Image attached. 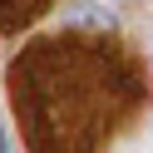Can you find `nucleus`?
<instances>
[{
    "label": "nucleus",
    "instance_id": "3",
    "mask_svg": "<svg viewBox=\"0 0 153 153\" xmlns=\"http://www.w3.org/2000/svg\"><path fill=\"white\" fill-rule=\"evenodd\" d=\"M0 153H10V138H5V128H0Z\"/></svg>",
    "mask_w": 153,
    "mask_h": 153
},
{
    "label": "nucleus",
    "instance_id": "1",
    "mask_svg": "<svg viewBox=\"0 0 153 153\" xmlns=\"http://www.w3.org/2000/svg\"><path fill=\"white\" fill-rule=\"evenodd\" d=\"M143 74L114 40L59 35L10 64V104L30 153H99L143 104Z\"/></svg>",
    "mask_w": 153,
    "mask_h": 153
},
{
    "label": "nucleus",
    "instance_id": "2",
    "mask_svg": "<svg viewBox=\"0 0 153 153\" xmlns=\"http://www.w3.org/2000/svg\"><path fill=\"white\" fill-rule=\"evenodd\" d=\"M54 0H0V30H20L25 20L45 15Z\"/></svg>",
    "mask_w": 153,
    "mask_h": 153
}]
</instances>
